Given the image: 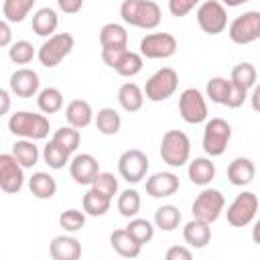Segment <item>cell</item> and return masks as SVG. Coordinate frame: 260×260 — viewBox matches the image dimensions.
Segmentation results:
<instances>
[{"label": "cell", "mask_w": 260, "mask_h": 260, "mask_svg": "<svg viewBox=\"0 0 260 260\" xmlns=\"http://www.w3.org/2000/svg\"><path fill=\"white\" fill-rule=\"evenodd\" d=\"M201 0H169V12L177 18L187 16L191 10H195L199 6Z\"/></svg>", "instance_id": "44"}, {"label": "cell", "mask_w": 260, "mask_h": 260, "mask_svg": "<svg viewBox=\"0 0 260 260\" xmlns=\"http://www.w3.org/2000/svg\"><path fill=\"white\" fill-rule=\"evenodd\" d=\"M230 140H232V126H230L228 120H223V118L205 120L201 144H203V150L209 158L221 156L225 152Z\"/></svg>", "instance_id": "5"}, {"label": "cell", "mask_w": 260, "mask_h": 260, "mask_svg": "<svg viewBox=\"0 0 260 260\" xmlns=\"http://www.w3.org/2000/svg\"><path fill=\"white\" fill-rule=\"evenodd\" d=\"M195 16H197L199 28L209 37H215V35L223 32L225 26H228V10L219 0L199 2Z\"/></svg>", "instance_id": "7"}, {"label": "cell", "mask_w": 260, "mask_h": 260, "mask_svg": "<svg viewBox=\"0 0 260 260\" xmlns=\"http://www.w3.org/2000/svg\"><path fill=\"white\" fill-rule=\"evenodd\" d=\"M256 177V165L248 156H236L228 165V181L234 187H246L254 181Z\"/></svg>", "instance_id": "20"}, {"label": "cell", "mask_w": 260, "mask_h": 260, "mask_svg": "<svg viewBox=\"0 0 260 260\" xmlns=\"http://www.w3.org/2000/svg\"><path fill=\"white\" fill-rule=\"evenodd\" d=\"M230 89H232V81L228 77H209L207 85H205V98L211 100L213 104H219V106H225V100L230 95Z\"/></svg>", "instance_id": "36"}, {"label": "cell", "mask_w": 260, "mask_h": 260, "mask_svg": "<svg viewBox=\"0 0 260 260\" xmlns=\"http://www.w3.org/2000/svg\"><path fill=\"white\" fill-rule=\"evenodd\" d=\"M98 173H100V162L93 154L81 152L69 158V175L77 185H89Z\"/></svg>", "instance_id": "17"}, {"label": "cell", "mask_w": 260, "mask_h": 260, "mask_svg": "<svg viewBox=\"0 0 260 260\" xmlns=\"http://www.w3.org/2000/svg\"><path fill=\"white\" fill-rule=\"evenodd\" d=\"M146 195H150L152 199H160V197H171L179 191L181 183L179 177L171 171H162V173H154L146 179Z\"/></svg>", "instance_id": "18"}, {"label": "cell", "mask_w": 260, "mask_h": 260, "mask_svg": "<svg viewBox=\"0 0 260 260\" xmlns=\"http://www.w3.org/2000/svg\"><path fill=\"white\" fill-rule=\"evenodd\" d=\"M102 61L122 77H134L142 71L144 59L140 53L126 49H102Z\"/></svg>", "instance_id": "6"}, {"label": "cell", "mask_w": 260, "mask_h": 260, "mask_svg": "<svg viewBox=\"0 0 260 260\" xmlns=\"http://www.w3.org/2000/svg\"><path fill=\"white\" fill-rule=\"evenodd\" d=\"M191 256H193L191 250L185 246H171L165 254L167 260H191Z\"/></svg>", "instance_id": "46"}, {"label": "cell", "mask_w": 260, "mask_h": 260, "mask_svg": "<svg viewBox=\"0 0 260 260\" xmlns=\"http://www.w3.org/2000/svg\"><path fill=\"white\" fill-rule=\"evenodd\" d=\"M183 240H185V244L189 248H197V250L205 248L211 242V228H209V223L193 217L183 228Z\"/></svg>", "instance_id": "21"}, {"label": "cell", "mask_w": 260, "mask_h": 260, "mask_svg": "<svg viewBox=\"0 0 260 260\" xmlns=\"http://www.w3.org/2000/svg\"><path fill=\"white\" fill-rule=\"evenodd\" d=\"M57 26H59V16H57L55 8L43 6V8L35 10V14H32V30H35V35L47 39V37L55 35Z\"/></svg>", "instance_id": "25"}, {"label": "cell", "mask_w": 260, "mask_h": 260, "mask_svg": "<svg viewBox=\"0 0 260 260\" xmlns=\"http://www.w3.org/2000/svg\"><path fill=\"white\" fill-rule=\"evenodd\" d=\"M126 232L140 244V246H144V244H148L152 238H154V223L152 221H148V219H144V217H130V221H128V225H126Z\"/></svg>", "instance_id": "37"}, {"label": "cell", "mask_w": 260, "mask_h": 260, "mask_svg": "<svg viewBox=\"0 0 260 260\" xmlns=\"http://www.w3.org/2000/svg\"><path fill=\"white\" fill-rule=\"evenodd\" d=\"M28 189L37 199H53L57 193V181L45 171H37L28 179Z\"/></svg>", "instance_id": "28"}, {"label": "cell", "mask_w": 260, "mask_h": 260, "mask_svg": "<svg viewBox=\"0 0 260 260\" xmlns=\"http://www.w3.org/2000/svg\"><path fill=\"white\" fill-rule=\"evenodd\" d=\"M228 37L236 45H250L260 39V12L246 10L244 14L236 16L228 26Z\"/></svg>", "instance_id": "10"}, {"label": "cell", "mask_w": 260, "mask_h": 260, "mask_svg": "<svg viewBox=\"0 0 260 260\" xmlns=\"http://www.w3.org/2000/svg\"><path fill=\"white\" fill-rule=\"evenodd\" d=\"M69 158H71V152H67L65 148H61L59 144H55L53 140H49L43 148V160L49 165V169L53 171H59L63 169L65 165H69Z\"/></svg>", "instance_id": "40"}, {"label": "cell", "mask_w": 260, "mask_h": 260, "mask_svg": "<svg viewBox=\"0 0 260 260\" xmlns=\"http://www.w3.org/2000/svg\"><path fill=\"white\" fill-rule=\"evenodd\" d=\"M181 219H183V215H181L179 207H177V205H171V203L160 205V207L154 211V228H158V230H162V232H173V230H177L179 223H181Z\"/></svg>", "instance_id": "33"}, {"label": "cell", "mask_w": 260, "mask_h": 260, "mask_svg": "<svg viewBox=\"0 0 260 260\" xmlns=\"http://www.w3.org/2000/svg\"><path fill=\"white\" fill-rule=\"evenodd\" d=\"M140 205H142V201H140V193L136 189H124L118 195V201H116V207H118L120 215L122 217H128V219L134 217V215H138Z\"/></svg>", "instance_id": "38"}, {"label": "cell", "mask_w": 260, "mask_h": 260, "mask_svg": "<svg viewBox=\"0 0 260 260\" xmlns=\"http://www.w3.org/2000/svg\"><path fill=\"white\" fill-rule=\"evenodd\" d=\"M118 104L122 106L124 112H138L144 104V91L140 85H136L134 81H126L118 87Z\"/></svg>", "instance_id": "26"}, {"label": "cell", "mask_w": 260, "mask_h": 260, "mask_svg": "<svg viewBox=\"0 0 260 260\" xmlns=\"http://www.w3.org/2000/svg\"><path fill=\"white\" fill-rule=\"evenodd\" d=\"M37 57V49L32 47V43L20 39V41H14L10 43L8 47V59L14 63V65H28L32 59Z\"/></svg>", "instance_id": "39"}, {"label": "cell", "mask_w": 260, "mask_h": 260, "mask_svg": "<svg viewBox=\"0 0 260 260\" xmlns=\"http://www.w3.org/2000/svg\"><path fill=\"white\" fill-rule=\"evenodd\" d=\"M75 47V39L69 32H55L43 41V45L37 49V59L43 67L53 69L57 67Z\"/></svg>", "instance_id": "4"}, {"label": "cell", "mask_w": 260, "mask_h": 260, "mask_svg": "<svg viewBox=\"0 0 260 260\" xmlns=\"http://www.w3.org/2000/svg\"><path fill=\"white\" fill-rule=\"evenodd\" d=\"M8 130L18 138H28V140L37 142V140H43L49 136L51 122L45 114L20 110L8 118Z\"/></svg>", "instance_id": "2"}, {"label": "cell", "mask_w": 260, "mask_h": 260, "mask_svg": "<svg viewBox=\"0 0 260 260\" xmlns=\"http://www.w3.org/2000/svg\"><path fill=\"white\" fill-rule=\"evenodd\" d=\"M223 207H225V197L219 189H211V187H205L193 201L191 205V213L193 217L201 219V221H207L209 225L213 221L219 219V215L223 213Z\"/></svg>", "instance_id": "9"}, {"label": "cell", "mask_w": 260, "mask_h": 260, "mask_svg": "<svg viewBox=\"0 0 260 260\" xmlns=\"http://www.w3.org/2000/svg\"><path fill=\"white\" fill-rule=\"evenodd\" d=\"M93 124H95V128L104 136H114L122 128V116L114 108H108L106 106V108L98 110V114H93Z\"/></svg>", "instance_id": "29"}, {"label": "cell", "mask_w": 260, "mask_h": 260, "mask_svg": "<svg viewBox=\"0 0 260 260\" xmlns=\"http://www.w3.org/2000/svg\"><path fill=\"white\" fill-rule=\"evenodd\" d=\"M246 100H248V89H242V87H238V85L232 83L230 95H228V100H225V106H228L230 110H236V108L244 106Z\"/></svg>", "instance_id": "45"}, {"label": "cell", "mask_w": 260, "mask_h": 260, "mask_svg": "<svg viewBox=\"0 0 260 260\" xmlns=\"http://www.w3.org/2000/svg\"><path fill=\"white\" fill-rule=\"evenodd\" d=\"M179 114L187 124H201L207 120L209 112H207V100L205 95L195 89V87H187L181 91L179 95Z\"/></svg>", "instance_id": "13"}, {"label": "cell", "mask_w": 260, "mask_h": 260, "mask_svg": "<svg viewBox=\"0 0 260 260\" xmlns=\"http://www.w3.org/2000/svg\"><path fill=\"white\" fill-rule=\"evenodd\" d=\"M49 254L53 260H77L81 256V242L69 234L55 236L51 240Z\"/></svg>", "instance_id": "19"}, {"label": "cell", "mask_w": 260, "mask_h": 260, "mask_svg": "<svg viewBox=\"0 0 260 260\" xmlns=\"http://www.w3.org/2000/svg\"><path fill=\"white\" fill-rule=\"evenodd\" d=\"M258 95H260V89L254 85V87H252V108H254V110H260V106H258Z\"/></svg>", "instance_id": "51"}, {"label": "cell", "mask_w": 260, "mask_h": 260, "mask_svg": "<svg viewBox=\"0 0 260 260\" xmlns=\"http://www.w3.org/2000/svg\"><path fill=\"white\" fill-rule=\"evenodd\" d=\"M10 106H12V100H10V91L0 87V118L6 116L10 112Z\"/></svg>", "instance_id": "49"}, {"label": "cell", "mask_w": 260, "mask_h": 260, "mask_svg": "<svg viewBox=\"0 0 260 260\" xmlns=\"http://www.w3.org/2000/svg\"><path fill=\"white\" fill-rule=\"evenodd\" d=\"M65 120H67L69 126H73L77 130L87 128L93 122V110H91L89 102H85V100H71L65 106Z\"/></svg>", "instance_id": "22"}, {"label": "cell", "mask_w": 260, "mask_h": 260, "mask_svg": "<svg viewBox=\"0 0 260 260\" xmlns=\"http://www.w3.org/2000/svg\"><path fill=\"white\" fill-rule=\"evenodd\" d=\"M57 8L65 14H77L83 8V0H57Z\"/></svg>", "instance_id": "47"}, {"label": "cell", "mask_w": 260, "mask_h": 260, "mask_svg": "<svg viewBox=\"0 0 260 260\" xmlns=\"http://www.w3.org/2000/svg\"><path fill=\"white\" fill-rule=\"evenodd\" d=\"M230 81L234 85L250 91L256 85V81H258V71H256V67L250 61H242V63L234 65V69L230 73Z\"/></svg>", "instance_id": "32"}, {"label": "cell", "mask_w": 260, "mask_h": 260, "mask_svg": "<svg viewBox=\"0 0 260 260\" xmlns=\"http://www.w3.org/2000/svg\"><path fill=\"white\" fill-rule=\"evenodd\" d=\"M187 175H189L193 185L207 187L215 179V165L209 156H195L193 160H189Z\"/></svg>", "instance_id": "23"}, {"label": "cell", "mask_w": 260, "mask_h": 260, "mask_svg": "<svg viewBox=\"0 0 260 260\" xmlns=\"http://www.w3.org/2000/svg\"><path fill=\"white\" fill-rule=\"evenodd\" d=\"M12 156L20 162L22 169H32L37 162H39V146L35 144V140H28V138H20L12 144Z\"/></svg>", "instance_id": "30"}, {"label": "cell", "mask_w": 260, "mask_h": 260, "mask_svg": "<svg viewBox=\"0 0 260 260\" xmlns=\"http://www.w3.org/2000/svg\"><path fill=\"white\" fill-rule=\"evenodd\" d=\"M110 246L112 250L122 256V258H136L142 250V246L126 232V228H120V230H114L110 234Z\"/></svg>", "instance_id": "24"}, {"label": "cell", "mask_w": 260, "mask_h": 260, "mask_svg": "<svg viewBox=\"0 0 260 260\" xmlns=\"http://www.w3.org/2000/svg\"><path fill=\"white\" fill-rule=\"evenodd\" d=\"M120 16L126 24L152 30L162 20V10L154 0H124L120 4Z\"/></svg>", "instance_id": "1"}, {"label": "cell", "mask_w": 260, "mask_h": 260, "mask_svg": "<svg viewBox=\"0 0 260 260\" xmlns=\"http://www.w3.org/2000/svg\"><path fill=\"white\" fill-rule=\"evenodd\" d=\"M148 167H150L148 156H146L142 150H138V148H128V150H124V152L120 154V158H118V173H120V177H122L126 183H130V185L140 183V181L146 177Z\"/></svg>", "instance_id": "12"}, {"label": "cell", "mask_w": 260, "mask_h": 260, "mask_svg": "<svg viewBox=\"0 0 260 260\" xmlns=\"http://www.w3.org/2000/svg\"><path fill=\"white\" fill-rule=\"evenodd\" d=\"M223 6H228V8H238V6H244V4H248L250 0H219Z\"/></svg>", "instance_id": "50"}, {"label": "cell", "mask_w": 260, "mask_h": 260, "mask_svg": "<svg viewBox=\"0 0 260 260\" xmlns=\"http://www.w3.org/2000/svg\"><path fill=\"white\" fill-rule=\"evenodd\" d=\"M24 185V169L12 152H0V189L4 193H18Z\"/></svg>", "instance_id": "15"}, {"label": "cell", "mask_w": 260, "mask_h": 260, "mask_svg": "<svg viewBox=\"0 0 260 260\" xmlns=\"http://www.w3.org/2000/svg\"><path fill=\"white\" fill-rule=\"evenodd\" d=\"M89 187H91V189H95V191H100V193H104L106 197L114 199V195L118 193V179H116L112 173L100 171V173L91 179Z\"/></svg>", "instance_id": "42"}, {"label": "cell", "mask_w": 260, "mask_h": 260, "mask_svg": "<svg viewBox=\"0 0 260 260\" xmlns=\"http://www.w3.org/2000/svg\"><path fill=\"white\" fill-rule=\"evenodd\" d=\"M10 43H12V28H10V22L0 18V49L10 47Z\"/></svg>", "instance_id": "48"}, {"label": "cell", "mask_w": 260, "mask_h": 260, "mask_svg": "<svg viewBox=\"0 0 260 260\" xmlns=\"http://www.w3.org/2000/svg\"><path fill=\"white\" fill-rule=\"evenodd\" d=\"M51 140L55 144H59L61 148H65L67 152H75L77 146H79V142H81V134H79L77 128H73V126L67 124V126H61L59 130H55Z\"/></svg>", "instance_id": "41"}, {"label": "cell", "mask_w": 260, "mask_h": 260, "mask_svg": "<svg viewBox=\"0 0 260 260\" xmlns=\"http://www.w3.org/2000/svg\"><path fill=\"white\" fill-rule=\"evenodd\" d=\"M177 87H179V73L173 67H162L148 77L142 91L144 98L150 102H165L177 91Z\"/></svg>", "instance_id": "8"}, {"label": "cell", "mask_w": 260, "mask_h": 260, "mask_svg": "<svg viewBox=\"0 0 260 260\" xmlns=\"http://www.w3.org/2000/svg\"><path fill=\"white\" fill-rule=\"evenodd\" d=\"M41 89V77L37 71L28 69V67H20L10 75V91L16 98H35Z\"/></svg>", "instance_id": "16"}, {"label": "cell", "mask_w": 260, "mask_h": 260, "mask_svg": "<svg viewBox=\"0 0 260 260\" xmlns=\"http://www.w3.org/2000/svg\"><path fill=\"white\" fill-rule=\"evenodd\" d=\"M110 205H112V199L106 197L104 193L91 189V187L87 189V193H85L83 199H81L83 213H85V215H91V217H102V215H106L108 209H110Z\"/></svg>", "instance_id": "31"}, {"label": "cell", "mask_w": 260, "mask_h": 260, "mask_svg": "<svg viewBox=\"0 0 260 260\" xmlns=\"http://www.w3.org/2000/svg\"><path fill=\"white\" fill-rule=\"evenodd\" d=\"M100 45L102 49H126L128 47V32L118 22H106L100 28Z\"/></svg>", "instance_id": "27"}, {"label": "cell", "mask_w": 260, "mask_h": 260, "mask_svg": "<svg viewBox=\"0 0 260 260\" xmlns=\"http://www.w3.org/2000/svg\"><path fill=\"white\" fill-rule=\"evenodd\" d=\"M177 39L171 32H148L140 39V55L146 59H169L177 53Z\"/></svg>", "instance_id": "14"}, {"label": "cell", "mask_w": 260, "mask_h": 260, "mask_svg": "<svg viewBox=\"0 0 260 260\" xmlns=\"http://www.w3.org/2000/svg\"><path fill=\"white\" fill-rule=\"evenodd\" d=\"M59 225H61L65 232L75 234V232H79V230L85 225V213L79 211V209H75V207L65 209V211L59 213Z\"/></svg>", "instance_id": "43"}, {"label": "cell", "mask_w": 260, "mask_h": 260, "mask_svg": "<svg viewBox=\"0 0 260 260\" xmlns=\"http://www.w3.org/2000/svg\"><path fill=\"white\" fill-rule=\"evenodd\" d=\"M258 195L252 191H242L240 195H236V199L228 205L225 211V219L230 225L234 228H246L254 221L256 213H258Z\"/></svg>", "instance_id": "11"}, {"label": "cell", "mask_w": 260, "mask_h": 260, "mask_svg": "<svg viewBox=\"0 0 260 260\" xmlns=\"http://www.w3.org/2000/svg\"><path fill=\"white\" fill-rule=\"evenodd\" d=\"M160 158L173 169H181L191 158V140L183 130H167L160 140Z\"/></svg>", "instance_id": "3"}, {"label": "cell", "mask_w": 260, "mask_h": 260, "mask_svg": "<svg viewBox=\"0 0 260 260\" xmlns=\"http://www.w3.org/2000/svg\"><path fill=\"white\" fill-rule=\"evenodd\" d=\"M35 2L37 0H4L2 2L4 20H8V22H22L30 14Z\"/></svg>", "instance_id": "35"}, {"label": "cell", "mask_w": 260, "mask_h": 260, "mask_svg": "<svg viewBox=\"0 0 260 260\" xmlns=\"http://www.w3.org/2000/svg\"><path fill=\"white\" fill-rule=\"evenodd\" d=\"M63 104H65L63 93L57 87H43L37 93V106L43 114H57L63 108Z\"/></svg>", "instance_id": "34"}]
</instances>
